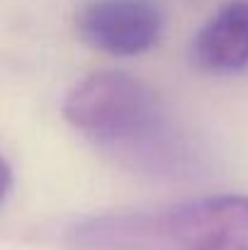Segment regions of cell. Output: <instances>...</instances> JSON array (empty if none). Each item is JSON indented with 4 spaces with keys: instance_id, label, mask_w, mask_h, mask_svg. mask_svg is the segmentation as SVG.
<instances>
[{
    "instance_id": "2",
    "label": "cell",
    "mask_w": 248,
    "mask_h": 250,
    "mask_svg": "<svg viewBox=\"0 0 248 250\" xmlns=\"http://www.w3.org/2000/svg\"><path fill=\"white\" fill-rule=\"evenodd\" d=\"M64 117L119 161L161 172L173 166L170 124L156 92L124 71H97L71 87Z\"/></svg>"
},
{
    "instance_id": "1",
    "label": "cell",
    "mask_w": 248,
    "mask_h": 250,
    "mask_svg": "<svg viewBox=\"0 0 248 250\" xmlns=\"http://www.w3.org/2000/svg\"><path fill=\"white\" fill-rule=\"evenodd\" d=\"M71 250H248V197L214 194L156 209L88 216L66 231Z\"/></svg>"
},
{
    "instance_id": "4",
    "label": "cell",
    "mask_w": 248,
    "mask_h": 250,
    "mask_svg": "<svg viewBox=\"0 0 248 250\" xmlns=\"http://www.w3.org/2000/svg\"><path fill=\"white\" fill-rule=\"evenodd\" d=\"M192 59L207 73H239L248 66V0L224 2L197 32Z\"/></svg>"
},
{
    "instance_id": "3",
    "label": "cell",
    "mask_w": 248,
    "mask_h": 250,
    "mask_svg": "<svg viewBox=\"0 0 248 250\" xmlns=\"http://www.w3.org/2000/svg\"><path fill=\"white\" fill-rule=\"evenodd\" d=\"M83 42L110 56L151 51L163 34V12L154 0H85L76 10Z\"/></svg>"
},
{
    "instance_id": "5",
    "label": "cell",
    "mask_w": 248,
    "mask_h": 250,
    "mask_svg": "<svg viewBox=\"0 0 248 250\" xmlns=\"http://www.w3.org/2000/svg\"><path fill=\"white\" fill-rule=\"evenodd\" d=\"M10 187H12V172H10L7 163L0 158V204H2V199L10 194Z\"/></svg>"
}]
</instances>
